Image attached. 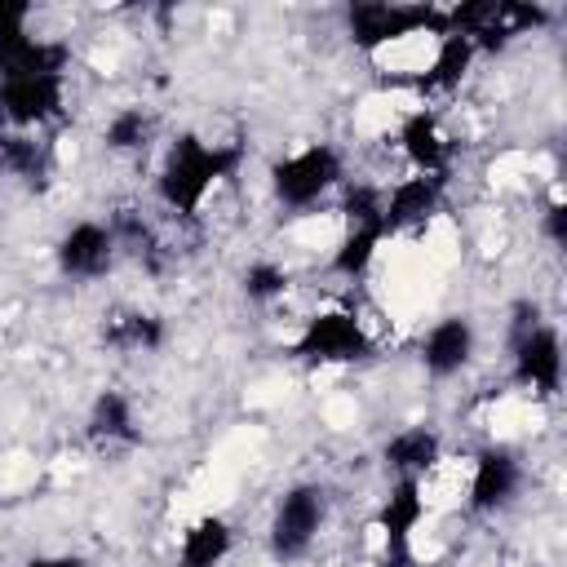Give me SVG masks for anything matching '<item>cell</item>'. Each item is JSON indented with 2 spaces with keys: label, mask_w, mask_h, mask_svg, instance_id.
Masks as SVG:
<instances>
[{
  "label": "cell",
  "mask_w": 567,
  "mask_h": 567,
  "mask_svg": "<svg viewBox=\"0 0 567 567\" xmlns=\"http://www.w3.org/2000/svg\"><path fill=\"white\" fill-rule=\"evenodd\" d=\"M337 182H341V155L323 142H310L270 168V190L284 208H315Z\"/></svg>",
  "instance_id": "2"
},
{
  "label": "cell",
  "mask_w": 567,
  "mask_h": 567,
  "mask_svg": "<svg viewBox=\"0 0 567 567\" xmlns=\"http://www.w3.org/2000/svg\"><path fill=\"white\" fill-rule=\"evenodd\" d=\"M146 137H151V115H146L142 106H124V111H115L111 124L102 128V142H106L111 151H142Z\"/></svg>",
  "instance_id": "20"
},
{
  "label": "cell",
  "mask_w": 567,
  "mask_h": 567,
  "mask_svg": "<svg viewBox=\"0 0 567 567\" xmlns=\"http://www.w3.org/2000/svg\"><path fill=\"white\" fill-rule=\"evenodd\" d=\"M89 439L93 443H137L142 430H137V416H133V403L128 394L120 390H102L89 408Z\"/></svg>",
  "instance_id": "17"
},
{
  "label": "cell",
  "mask_w": 567,
  "mask_h": 567,
  "mask_svg": "<svg viewBox=\"0 0 567 567\" xmlns=\"http://www.w3.org/2000/svg\"><path fill=\"white\" fill-rule=\"evenodd\" d=\"M439 456H443V443L425 425H408V430L390 434V443H385V465L399 478H425L439 465Z\"/></svg>",
  "instance_id": "15"
},
{
  "label": "cell",
  "mask_w": 567,
  "mask_h": 567,
  "mask_svg": "<svg viewBox=\"0 0 567 567\" xmlns=\"http://www.w3.org/2000/svg\"><path fill=\"white\" fill-rule=\"evenodd\" d=\"M115 261V230L102 221H75L58 239V270L71 279H102Z\"/></svg>",
  "instance_id": "8"
},
{
  "label": "cell",
  "mask_w": 567,
  "mask_h": 567,
  "mask_svg": "<svg viewBox=\"0 0 567 567\" xmlns=\"http://www.w3.org/2000/svg\"><path fill=\"white\" fill-rule=\"evenodd\" d=\"M523 487V461L509 447H487L474 461V478H470V505L478 514L505 509Z\"/></svg>",
  "instance_id": "10"
},
{
  "label": "cell",
  "mask_w": 567,
  "mask_h": 567,
  "mask_svg": "<svg viewBox=\"0 0 567 567\" xmlns=\"http://www.w3.org/2000/svg\"><path fill=\"white\" fill-rule=\"evenodd\" d=\"M0 168L18 173V177H27V182H44V177L53 173V155H49L40 142H31V137L9 133V137H4V151H0Z\"/></svg>",
  "instance_id": "19"
},
{
  "label": "cell",
  "mask_w": 567,
  "mask_h": 567,
  "mask_svg": "<svg viewBox=\"0 0 567 567\" xmlns=\"http://www.w3.org/2000/svg\"><path fill=\"white\" fill-rule=\"evenodd\" d=\"M385 567H403V563H385Z\"/></svg>",
  "instance_id": "25"
},
{
  "label": "cell",
  "mask_w": 567,
  "mask_h": 567,
  "mask_svg": "<svg viewBox=\"0 0 567 567\" xmlns=\"http://www.w3.org/2000/svg\"><path fill=\"white\" fill-rule=\"evenodd\" d=\"M421 518H425L421 478H399L394 492L385 496V509H381V536H385L390 563H403V558H408V540H412V532L421 527Z\"/></svg>",
  "instance_id": "12"
},
{
  "label": "cell",
  "mask_w": 567,
  "mask_h": 567,
  "mask_svg": "<svg viewBox=\"0 0 567 567\" xmlns=\"http://www.w3.org/2000/svg\"><path fill=\"white\" fill-rule=\"evenodd\" d=\"M27 567H84V558H71V554H49V558H31Z\"/></svg>",
  "instance_id": "24"
},
{
  "label": "cell",
  "mask_w": 567,
  "mask_h": 567,
  "mask_svg": "<svg viewBox=\"0 0 567 567\" xmlns=\"http://www.w3.org/2000/svg\"><path fill=\"white\" fill-rule=\"evenodd\" d=\"M66 102V75H9L0 80V120L9 128H40L53 115H62Z\"/></svg>",
  "instance_id": "7"
},
{
  "label": "cell",
  "mask_w": 567,
  "mask_h": 567,
  "mask_svg": "<svg viewBox=\"0 0 567 567\" xmlns=\"http://www.w3.org/2000/svg\"><path fill=\"white\" fill-rule=\"evenodd\" d=\"M545 235H549L554 244H567V208H563V204H549V208H545Z\"/></svg>",
  "instance_id": "23"
},
{
  "label": "cell",
  "mask_w": 567,
  "mask_h": 567,
  "mask_svg": "<svg viewBox=\"0 0 567 567\" xmlns=\"http://www.w3.org/2000/svg\"><path fill=\"white\" fill-rule=\"evenodd\" d=\"M284 288H288V270H284L279 261H252V266L244 270V292H248V301H275V297H284Z\"/></svg>",
  "instance_id": "21"
},
{
  "label": "cell",
  "mask_w": 567,
  "mask_h": 567,
  "mask_svg": "<svg viewBox=\"0 0 567 567\" xmlns=\"http://www.w3.org/2000/svg\"><path fill=\"white\" fill-rule=\"evenodd\" d=\"M297 354L306 363H359L372 354V337L350 310H323L306 319L297 337Z\"/></svg>",
  "instance_id": "6"
},
{
  "label": "cell",
  "mask_w": 567,
  "mask_h": 567,
  "mask_svg": "<svg viewBox=\"0 0 567 567\" xmlns=\"http://www.w3.org/2000/svg\"><path fill=\"white\" fill-rule=\"evenodd\" d=\"M509 368H514V381L536 390V394H558L563 385V341H558V328L540 323L536 315L518 323L514 332V346H509Z\"/></svg>",
  "instance_id": "5"
},
{
  "label": "cell",
  "mask_w": 567,
  "mask_h": 567,
  "mask_svg": "<svg viewBox=\"0 0 567 567\" xmlns=\"http://www.w3.org/2000/svg\"><path fill=\"white\" fill-rule=\"evenodd\" d=\"M399 146H403V155H408V164H412L416 173H443V168H447V155H452L439 115L425 111V106L412 111V115L399 124Z\"/></svg>",
  "instance_id": "13"
},
{
  "label": "cell",
  "mask_w": 567,
  "mask_h": 567,
  "mask_svg": "<svg viewBox=\"0 0 567 567\" xmlns=\"http://www.w3.org/2000/svg\"><path fill=\"white\" fill-rule=\"evenodd\" d=\"M474 323L465 319V315H443L430 332H425V341H421V363H425V372L430 377H456L470 359H474Z\"/></svg>",
  "instance_id": "11"
},
{
  "label": "cell",
  "mask_w": 567,
  "mask_h": 567,
  "mask_svg": "<svg viewBox=\"0 0 567 567\" xmlns=\"http://www.w3.org/2000/svg\"><path fill=\"white\" fill-rule=\"evenodd\" d=\"M474 53H478V49H474L470 35L443 31L439 44H434V58H430L425 71H421V93H447V89H456V84L465 80V71H470Z\"/></svg>",
  "instance_id": "16"
},
{
  "label": "cell",
  "mask_w": 567,
  "mask_h": 567,
  "mask_svg": "<svg viewBox=\"0 0 567 567\" xmlns=\"http://www.w3.org/2000/svg\"><path fill=\"white\" fill-rule=\"evenodd\" d=\"M323 518H328V496H323L319 483H297V487H288V492L279 496V505H275V518H270V554H275L279 563L301 558V554L315 545Z\"/></svg>",
  "instance_id": "3"
},
{
  "label": "cell",
  "mask_w": 567,
  "mask_h": 567,
  "mask_svg": "<svg viewBox=\"0 0 567 567\" xmlns=\"http://www.w3.org/2000/svg\"><path fill=\"white\" fill-rule=\"evenodd\" d=\"M164 341V323L142 310H124L106 323V346L115 350H155Z\"/></svg>",
  "instance_id": "18"
},
{
  "label": "cell",
  "mask_w": 567,
  "mask_h": 567,
  "mask_svg": "<svg viewBox=\"0 0 567 567\" xmlns=\"http://www.w3.org/2000/svg\"><path fill=\"white\" fill-rule=\"evenodd\" d=\"M443 204V173H412V177H399L385 195H381V217H385V230H408V226H421L439 213Z\"/></svg>",
  "instance_id": "9"
},
{
  "label": "cell",
  "mask_w": 567,
  "mask_h": 567,
  "mask_svg": "<svg viewBox=\"0 0 567 567\" xmlns=\"http://www.w3.org/2000/svg\"><path fill=\"white\" fill-rule=\"evenodd\" d=\"M346 22H350V40H354L359 49H368V53H381V49H390V44H399V40H408V35H416V31H425V27H439V35H443V22H439L430 9H421V4L363 0V4H350Z\"/></svg>",
  "instance_id": "4"
},
{
  "label": "cell",
  "mask_w": 567,
  "mask_h": 567,
  "mask_svg": "<svg viewBox=\"0 0 567 567\" xmlns=\"http://www.w3.org/2000/svg\"><path fill=\"white\" fill-rule=\"evenodd\" d=\"M235 549V532L221 514H204L182 532L177 545V567H217L226 563V554Z\"/></svg>",
  "instance_id": "14"
},
{
  "label": "cell",
  "mask_w": 567,
  "mask_h": 567,
  "mask_svg": "<svg viewBox=\"0 0 567 567\" xmlns=\"http://www.w3.org/2000/svg\"><path fill=\"white\" fill-rule=\"evenodd\" d=\"M27 22H31V4H18V0H0V40L27 35Z\"/></svg>",
  "instance_id": "22"
},
{
  "label": "cell",
  "mask_w": 567,
  "mask_h": 567,
  "mask_svg": "<svg viewBox=\"0 0 567 567\" xmlns=\"http://www.w3.org/2000/svg\"><path fill=\"white\" fill-rule=\"evenodd\" d=\"M239 168V146H221V142H204L195 133H182L168 151H164V164H159V177H155V190L159 199L173 208V213H199L204 199L226 182L235 177Z\"/></svg>",
  "instance_id": "1"
}]
</instances>
